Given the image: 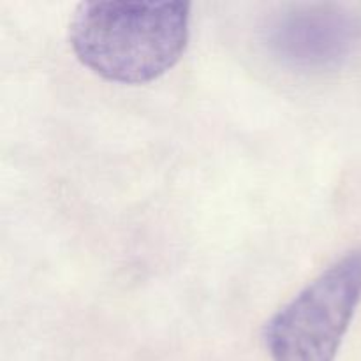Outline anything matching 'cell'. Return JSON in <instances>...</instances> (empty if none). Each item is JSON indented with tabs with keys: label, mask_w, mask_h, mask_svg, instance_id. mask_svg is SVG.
<instances>
[{
	"label": "cell",
	"mask_w": 361,
	"mask_h": 361,
	"mask_svg": "<svg viewBox=\"0 0 361 361\" xmlns=\"http://www.w3.org/2000/svg\"><path fill=\"white\" fill-rule=\"evenodd\" d=\"M189 2H83L69 41L76 59L115 83H148L168 73L189 42Z\"/></svg>",
	"instance_id": "obj_1"
},
{
	"label": "cell",
	"mask_w": 361,
	"mask_h": 361,
	"mask_svg": "<svg viewBox=\"0 0 361 361\" xmlns=\"http://www.w3.org/2000/svg\"><path fill=\"white\" fill-rule=\"evenodd\" d=\"M361 303V247L345 252L271 316V361H335Z\"/></svg>",
	"instance_id": "obj_2"
},
{
	"label": "cell",
	"mask_w": 361,
	"mask_h": 361,
	"mask_svg": "<svg viewBox=\"0 0 361 361\" xmlns=\"http://www.w3.org/2000/svg\"><path fill=\"white\" fill-rule=\"evenodd\" d=\"M358 41L355 18L334 4L296 6L274 18L268 48L288 66L310 71L341 67Z\"/></svg>",
	"instance_id": "obj_3"
}]
</instances>
